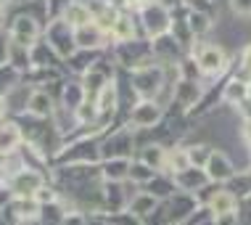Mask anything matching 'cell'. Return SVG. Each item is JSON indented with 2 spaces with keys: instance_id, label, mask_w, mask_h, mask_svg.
Here are the masks:
<instances>
[{
  "instance_id": "obj_1",
  "label": "cell",
  "mask_w": 251,
  "mask_h": 225,
  "mask_svg": "<svg viewBox=\"0 0 251 225\" xmlns=\"http://www.w3.org/2000/svg\"><path fill=\"white\" fill-rule=\"evenodd\" d=\"M143 24H146V32L153 37L161 35V32H167V27H169L167 8H161V5H148L143 11Z\"/></svg>"
},
{
  "instance_id": "obj_2",
  "label": "cell",
  "mask_w": 251,
  "mask_h": 225,
  "mask_svg": "<svg viewBox=\"0 0 251 225\" xmlns=\"http://www.w3.org/2000/svg\"><path fill=\"white\" fill-rule=\"evenodd\" d=\"M64 19H66V24L77 27V29H82V27L93 24V13L87 11V5H82V3H69V5H66Z\"/></svg>"
},
{
  "instance_id": "obj_3",
  "label": "cell",
  "mask_w": 251,
  "mask_h": 225,
  "mask_svg": "<svg viewBox=\"0 0 251 225\" xmlns=\"http://www.w3.org/2000/svg\"><path fill=\"white\" fill-rule=\"evenodd\" d=\"M199 66H201V72H206V74L220 72V66H222V53L217 51V48H203V51L199 53Z\"/></svg>"
},
{
  "instance_id": "obj_4",
  "label": "cell",
  "mask_w": 251,
  "mask_h": 225,
  "mask_svg": "<svg viewBox=\"0 0 251 225\" xmlns=\"http://www.w3.org/2000/svg\"><path fill=\"white\" fill-rule=\"evenodd\" d=\"M77 43L82 48H96L103 43V32H100L98 24H87L82 29H77Z\"/></svg>"
},
{
  "instance_id": "obj_5",
  "label": "cell",
  "mask_w": 251,
  "mask_h": 225,
  "mask_svg": "<svg viewBox=\"0 0 251 225\" xmlns=\"http://www.w3.org/2000/svg\"><path fill=\"white\" fill-rule=\"evenodd\" d=\"M13 35H16V40L22 45H29L32 40H35V35H37V24L32 22L29 16H22L16 22V27H13Z\"/></svg>"
},
{
  "instance_id": "obj_6",
  "label": "cell",
  "mask_w": 251,
  "mask_h": 225,
  "mask_svg": "<svg viewBox=\"0 0 251 225\" xmlns=\"http://www.w3.org/2000/svg\"><path fill=\"white\" fill-rule=\"evenodd\" d=\"M159 117H161V112L153 104H138V109L132 112V119L138 125H153V122H159Z\"/></svg>"
},
{
  "instance_id": "obj_7",
  "label": "cell",
  "mask_w": 251,
  "mask_h": 225,
  "mask_svg": "<svg viewBox=\"0 0 251 225\" xmlns=\"http://www.w3.org/2000/svg\"><path fill=\"white\" fill-rule=\"evenodd\" d=\"M206 165H209V175H212L214 180H225V178H230V172H233V169L227 167V159L220 154H209Z\"/></svg>"
},
{
  "instance_id": "obj_8",
  "label": "cell",
  "mask_w": 251,
  "mask_h": 225,
  "mask_svg": "<svg viewBox=\"0 0 251 225\" xmlns=\"http://www.w3.org/2000/svg\"><path fill=\"white\" fill-rule=\"evenodd\" d=\"M19 146V127L16 125H3L0 127V154L13 151Z\"/></svg>"
},
{
  "instance_id": "obj_9",
  "label": "cell",
  "mask_w": 251,
  "mask_h": 225,
  "mask_svg": "<svg viewBox=\"0 0 251 225\" xmlns=\"http://www.w3.org/2000/svg\"><path fill=\"white\" fill-rule=\"evenodd\" d=\"M159 72H153V69H148V72H140L138 77H135V87H138L140 93H148L151 95L153 90H159Z\"/></svg>"
},
{
  "instance_id": "obj_10",
  "label": "cell",
  "mask_w": 251,
  "mask_h": 225,
  "mask_svg": "<svg viewBox=\"0 0 251 225\" xmlns=\"http://www.w3.org/2000/svg\"><path fill=\"white\" fill-rule=\"evenodd\" d=\"M111 35L117 40H122V43H130L132 40V22L127 16H119L117 24H114V29H111Z\"/></svg>"
},
{
  "instance_id": "obj_11",
  "label": "cell",
  "mask_w": 251,
  "mask_h": 225,
  "mask_svg": "<svg viewBox=\"0 0 251 225\" xmlns=\"http://www.w3.org/2000/svg\"><path fill=\"white\" fill-rule=\"evenodd\" d=\"M233 207H235V201H233V196H230V194H217L212 199V209L217 215H230V212H233Z\"/></svg>"
},
{
  "instance_id": "obj_12",
  "label": "cell",
  "mask_w": 251,
  "mask_h": 225,
  "mask_svg": "<svg viewBox=\"0 0 251 225\" xmlns=\"http://www.w3.org/2000/svg\"><path fill=\"white\" fill-rule=\"evenodd\" d=\"M35 188H40V180L35 178V175L24 172V175H22V180L16 178V191H19V194H22V196L32 194V191H35Z\"/></svg>"
},
{
  "instance_id": "obj_13",
  "label": "cell",
  "mask_w": 251,
  "mask_h": 225,
  "mask_svg": "<svg viewBox=\"0 0 251 225\" xmlns=\"http://www.w3.org/2000/svg\"><path fill=\"white\" fill-rule=\"evenodd\" d=\"M167 159H169V165H172V169H177V172L191 167V156H188V151H169Z\"/></svg>"
},
{
  "instance_id": "obj_14",
  "label": "cell",
  "mask_w": 251,
  "mask_h": 225,
  "mask_svg": "<svg viewBox=\"0 0 251 225\" xmlns=\"http://www.w3.org/2000/svg\"><path fill=\"white\" fill-rule=\"evenodd\" d=\"M29 109L35 114H50V101H48V95H43V93H35L29 98Z\"/></svg>"
},
{
  "instance_id": "obj_15",
  "label": "cell",
  "mask_w": 251,
  "mask_h": 225,
  "mask_svg": "<svg viewBox=\"0 0 251 225\" xmlns=\"http://www.w3.org/2000/svg\"><path fill=\"white\" fill-rule=\"evenodd\" d=\"M106 172L111 178H122V175H127V162H114V165H108Z\"/></svg>"
},
{
  "instance_id": "obj_16",
  "label": "cell",
  "mask_w": 251,
  "mask_h": 225,
  "mask_svg": "<svg viewBox=\"0 0 251 225\" xmlns=\"http://www.w3.org/2000/svg\"><path fill=\"white\" fill-rule=\"evenodd\" d=\"M206 16H201V13H193V16H191V27H193V29L196 32H201V29H206Z\"/></svg>"
},
{
  "instance_id": "obj_17",
  "label": "cell",
  "mask_w": 251,
  "mask_h": 225,
  "mask_svg": "<svg viewBox=\"0 0 251 225\" xmlns=\"http://www.w3.org/2000/svg\"><path fill=\"white\" fill-rule=\"evenodd\" d=\"M230 5L238 13H251V0H230Z\"/></svg>"
},
{
  "instance_id": "obj_18",
  "label": "cell",
  "mask_w": 251,
  "mask_h": 225,
  "mask_svg": "<svg viewBox=\"0 0 251 225\" xmlns=\"http://www.w3.org/2000/svg\"><path fill=\"white\" fill-rule=\"evenodd\" d=\"M151 199H140L138 204H135V207H138V209H135V212H148V207H151Z\"/></svg>"
},
{
  "instance_id": "obj_19",
  "label": "cell",
  "mask_w": 251,
  "mask_h": 225,
  "mask_svg": "<svg viewBox=\"0 0 251 225\" xmlns=\"http://www.w3.org/2000/svg\"><path fill=\"white\" fill-rule=\"evenodd\" d=\"M243 66H246V69H251V48L246 51V56H243Z\"/></svg>"
},
{
  "instance_id": "obj_20",
  "label": "cell",
  "mask_w": 251,
  "mask_h": 225,
  "mask_svg": "<svg viewBox=\"0 0 251 225\" xmlns=\"http://www.w3.org/2000/svg\"><path fill=\"white\" fill-rule=\"evenodd\" d=\"M3 109H5V106H3V98H0V114H3Z\"/></svg>"
},
{
  "instance_id": "obj_21",
  "label": "cell",
  "mask_w": 251,
  "mask_h": 225,
  "mask_svg": "<svg viewBox=\"0 0 251 225\" xmlns=\"http://www.w3.org/2000/svg\"><path fill=\"white\" fill-rule=\"evenodd\" d=\"M0 11H3V0H0Z\"/></svg>"
}]
</instances>
